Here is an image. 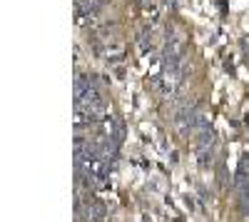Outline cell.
<instances>
[{"mask_svg": "<svg viewBox=\"0 0 249 222\" xmlns=\"http://www.w3.org/2000/svg\"><path fill=\"white\" fill-rule=\"evenodd\" d=\"M88 212H90V215H92L95 220H102V217H105V212H107V210H105V205H102V203H95V205H92V207H90Z\"/></svg>", "mask_w": 249, "mask_h": 222, "instance_id": "cell-1", "label": "cell"}, {"mask_svg": "<svg viewBox=\"0 0 249 222\" xmlns=\"http://www.w3.org/2000/svg\"><path fill=\"white\" fill-rule=\"evenodd\" d=\"M242 210L249 215V187H244V192H242Z\"/></svg>", "mask_w": 249, "mask_h": 222, "instance_id": "cell-2", "label": "cell"}]
</instances>
